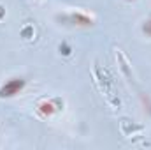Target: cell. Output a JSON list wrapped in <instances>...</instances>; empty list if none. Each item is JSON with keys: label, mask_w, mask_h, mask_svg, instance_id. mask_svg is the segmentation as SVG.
<instances>
[{"label": "cell", "mask_w": 151, "mask_h": 150, "mask_svg": "<svg viewBox=\"0 0 151 150\" xmlns=\"http://www.w3.org/2000/svg\"><path fill=\"white\" fill-rule=\"evenodd\" d=\"M4 12H5V9H4V7H2V5H0V18H2V16H4Z\"/></svg>", "instance_id": "obj_7"}, {"label": "cell", "mask_w": 151, "mask_h": 150, "mask_svg": "<svg viewBox=\"0 0 151 150\" xmlns=\"http://www.w3.org/2000/svg\"><path fill=\"white\" fill-rule=\"evenodd\" d=\"M56 18L65 25H74V27H90L95 23V16L86 11H70V12L58 14Z\"/></svg>", "instance_id": "obj_1"}, {"label": "cell", "mask_w": 151, "mask_h": 150, "mask_svg": "<svg viewBox=\"0 0 151 150\" xmlns=\"http://www.w3.org/2000/svg\"><path fill=\"white\" fill-rule=\"evenodd\" d=\"M27 85V79L23 78H11L0 87V97H14L18 95Z\"/></svg>", "instance_id": "obj_3"}, {"label": "cell", "mask_w": 151, "mask_h": 150, "mask_svg": "<svg viewBox=\"0 0 151 150\" xmlns=\"http://www.w3.org/2000/svg\"><path fill=\"white\" fill-rule=\"evenodd\" d=\"M142 32H144L148 37H151V18H150V20H146V21L142 23Z\"/></svg>", "instance_id": "obj_6"}, {"label": "cell", "mask_w": 151, "mask_h": 150, "mask_svg": "<svg viewBox=\"0 0 151 150\" xmlns=\"http://www.w3.org/2000/svg\"><path fill=\"white\" fill-rule=\"evenodd\" d=\"M34 36H35V30H34V27H32V25H25V27L21 28V37H23V39L30 41Z\"/></svg>", "instance_id": "obj_4"}, {"label": "cell", "mask_w": 151, "mask_h": 150, "mask_svg": "<svg viewBox=\"0 0 151 150\" xmlns=\"http://www.w3.org/2000/svg\"><path fill=\"white\" fill-rule=\"evenodd\" d=\"M35 108L42 118H49V117H53L63 110V99L62 97H46V99L39 101Z\"/></svg>", "instance_id": "obj_2"}, {"label": "cell", "mask_w": 151, "mask_h": 150, "mask_svg": "<svg viewBox=\"0 0 151 150\" xmlns=\"http://www.w3.org/2000/svg\"><path fill=\"white\" fill-rule=\"evenodd\" d=\"M58 50H60V53H62V55H67V57L72 53V48H70L67 42H62V44L58 46Z\"/></svg>", "instance_id": "obj_5"}]
</instances>
